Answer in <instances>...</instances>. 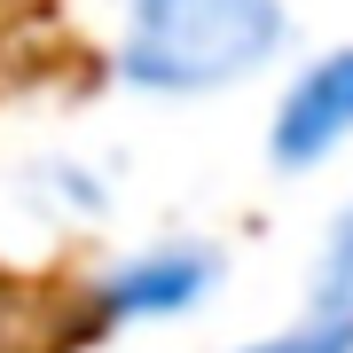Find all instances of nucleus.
Segmentation results:
<instances>
[{"label": "nucleus", "mask_w": 353, "mask_h": 353, "mask_svg": "<svg viewBox=\"0 0 353 353\" xmlns=\"http://www.w3.org/2000/svg\"><path fill=\"white\" fill-rule=\"evenodd\" d=\"M283 48V0H134L118 71L150 94H204Z\"/></svg>", "instance_id": "f257e3e1"}, {"label": "nucleus", "mask_w": 353, "mask_h": 353, "mask_svg": "<svg viewBox=\"0 0 353 353\" xmlns=\"http://www.w3.org/2000/svg\"><path fill=\"white\" fill-rule=\"evenodd\" d=\"M220 283V252L212 243H150L141 259H126L110 283H102V314L110 322H150V314H189V306L212 299Z\"/></svg>", "instance_id": "f03ea898"}, {"label": "nucleus", "mask_w": 353, "mask_h": 353, "mask_svg": "<svg viewBox=\"0 0 353 353\" xmlns=\"http://www.w3.org/2000/svg\"><path fill=\"white\" fill-rule=\"evenodd\" d=\"M345 134H353V48L322 55L314 71H299V87H290V94H283V110H275V134H267V150H275L283 173H299V165L330 157Z\"/></svg>", "instance_id": "7ed1b4c3"}, {"label": "nucleus", "mask_w": 353, "mask_h": 353, "mask_svg": "<svg viewBox=\"0 0 353 353\" xmlns=\"http://www.w3.org/2000/svg\"><path fill=\"white\" fill-rule=\"evenodd\" d=\"M243 353H353V283H330L306 322H290V330H275V338H259Z\"/></svg>", "instance_id": "20e7f679"}, {"label": "nucleus", "mask_w": 353, "mask_h": 353, "mask_svg": "<svg viewBox=\"0 0 353 353\" xmlns=\"http://www.w3.org/2000/svg\"><path fill=\"white\" fill-rule=\"evenodd\" d=\"M330 283H353V204L338 212V228H330Z\"/></svg>", "instance_id": "39448f33"}]
</instances>
